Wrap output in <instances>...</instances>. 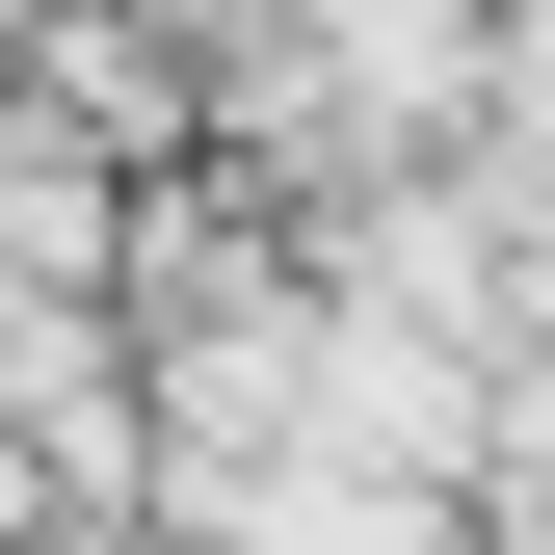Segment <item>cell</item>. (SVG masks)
Returning <instances> with one entry per match:
<instances>
[{"mask_svg": "<svg viewBox=\"0 0 555 555\" xmlns=\"http://www.w3.org/2000/svg\"><path fill=\"white\" fill-rule=\"evenodd\" d=\"M476 529H503V555H555V344L503 371V450H476Z\"/></svg>", "mask_w": 555, "mask_h": 555, "instance_id": "cell-1", "label": "cell"}]
</instances>
